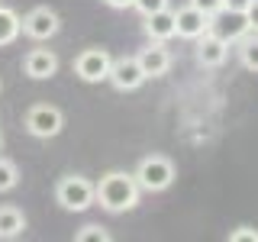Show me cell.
Returning <instances> with one entry per match:
<instances>
[{"label":"cell","instance_id":"9a60e30c","mask_svg":"<svg viewBox=\"0 0 258 242\" xmlns=\"http://www.w3.org/2000/svg\"><path fill=\"white\" fill-rule=\"evenodd\" d=\"M23 32V20L13 7H0V45H13Z\"/></svg>","mask_w":258,"mask_h":242},{"label":"cell","instance_id":"ba28073f","mask_svg":"<svg viewBox=\"0 0 258 242\" xmlns=\"http://www.w3.org/2000/svg\"><path fill=\"white\" fill-rule=\"evenodd\" d=\"M194 42H197L194 55H197L200 68H220V65L229 58V42H226L223 36H216L213 29H207L204 36H197Z\"/></svg>","mask_w":258,"mask_h":242},{"label":"cell","instance_id":"ac0fdd59","mask_svg":"<svg viewBox=\"0 0 258 242\" xmlns=\"http://www.w3.org/2000/svg\"><path fill=\"white\" fill-rule=\"evenodd\" d=\"M75 242H110V232L100 223H87L75 232Z\"/></svg>","mask_w":258,"mask_h":242},{"label":"cell","instance_id":"cb8c5ba5","mask_svg":"<svg viewBox=\"0 0 258 242\" xmlns=\"http://www.w3.org/2000/svg\"><path fill=\"white\" fill-rule=\"evenodd\" d=\"M107 7H113V10H129L133 7V0H103Z\"/></svg>","mask_w":258,"mask_h":242},{"label":"cell","instance_id":"4fadbf2b","mask_svg":"<svg viewBox=\"0 0 258 242\" xmlns=\"http://www.w3.org/2000/svg\"><path fill=\"white\" fill-rule=\"evenodd\" d=\"M145 36L152 39V42H168V39H174V10H155V13H145V23H142Z\"/></svg>","mask_w":258,"mask_h":242},{"label":"cell","instance_id":"d4e9b609","mask_svg":"<svg viewBox=\"0 0 258 242\" xmlns=\"http://www.w3.org/2000/svg\"><path fill=\"white\" fill-rule=\"evenodd\" d=\"M0 149H4V133H0Z\"/></svg>","mask_w":258,"mask_h":242},{"label":"cell","instance_id":"277c9868","mask_svg":"<svg viewBox=\"0 0 258 242\" xmlns=\"http://www.w3.org/2000/svg\"><path fill=\"white\" fill-rule=\"evenodd\" d=\"M23 126H26V133L36 136V139H55L64 129V113L55 107V103H36V107L26 110Z\"/></svg>","mask_w":258,"mask_h":242},{"label":"cell","instance_id":"8992f818","mask_svg":"<svg viewBox=\"0 0 258 242\" xmlns=\"http://www.w3.org/2000/svg\"><path fill=\"white\" fill-rule=\"evenodd\" d=\"M107 81L116 87V91L129 94V91H139V87H142L149 78H145V71H142V65H139V58H136V55H123V58H113Z\"/></svg>","mask_w":258,"mask_h":242},{"label":"cell","instance_id":"7a4b0ae2","mask_svg":"<svg viewBox=\"0 0 258 242\" xmlns=\"http://www.w3.org/2000/svg\"><path fill=\"white\" fill-rule=\"evenodd\" d=\"M133 174H136V184H139L142 191L161 194V191H168L174 184L177 168H174V161L168 158V155H158V152H155V155H145Z\"/></svg>","mask_w":258,"mask_h":242},{"label":"cell","instance_id":"7402d4cb","mask_svg":"<svg viewBox=\"0 0 258 242\" xmlns=\"http://www.w3.org/2000/svg\"><path fill=\"white\" fill-rule=\"evenodd\" d=\"M245 20H248V32H258V0H252V7L245 10Z\"/></svg>","mask_w":258,"mask_h":242},{"label":"cell","instance_id":"e0dca14e","mask_svg":"<svg viewBox=\"0 0 258 242\" xmlns=\"http://www.w3.org/2000/svg\"><path fill=\"white\" fill-rule=\"evenodd\" d=\"M16 184H20V168H16V161L0 155V194L13 191Z\"/></svg>","mask_w":258,"mask_h":242},{"label":"cell","instance_id":"5b68a950","mask_svg":"<svg viewBox=\"0 0 258 242\" xmlns=\"http://www.w3.org/2000/svg\"><path fill=\"white\" fill-rule=\"evenodd\" d=\"M110 65H113V58H110L107 48H84L75 58V75L84 84H100L110 75Z\"/></svg>","mask_w":258,"mask_h":242},{"label":"cell","instance_id":"2e32d148","mask_svg":"<svg viewBox=\"0 0 258 242\" xmlns=\"http://www.w3.org/2000/svg\"><path fill=\"white\" fill-rule=\"evenodd\" d=\"M239 62L245 71H255L258 75V32H245L239 39Z\"/></svg>","mask_w":258,"mask_h":242},{"label":"cell","instance_id":"6da1fadb","mask_svg":"<svg viewBox=\"0 0 258 242\" xmlns=\"http://www.w3.org/2000/svg\"><path fill=\"white\" fill-rule=\"evenodd\" d=\"M142 188L136 184V174L129 171H107L94 184V204H100L107 213H126L139 204Z\"/></svg>","mask_w":258,"mask_h":242},{"label":"cell","instance_id":"44dd1931","mask_svg":"<svg viewBox=\"0 0 258 242\" xmlns=\"http://www.w3.org/2000/svg\"><path fill=\"white\" fill-rule=\"evenodd\" d=\"M190 7H197V10L207 13V16H216L223 10V0H190Z\"/></svg>","mask_w":258,"mask_h":242},{"label":"cell","instance_id":"5bb4252c","mask_svg":"<svg viewBox=\"0 0 258 242\" xmlns=\"http://www.w3.org/2000/svg\"><path fill=\"white\" fill-rule=\"evenodd\" d=\"M26 232V213L13 204L0 207V239H20Z\"/></svg>","mask_w":258,"mask_h":242},{"label":"cell","instance_id":"9c48e42d","mask_svg":"<svg viewBox=\"0 0 258 242\" xmlns=\"http://www.w3.org/2000/svg\"><path fill=\"white\" fill-rule=\"evenodd\" d=\"M23 75L32 81H48L58 75V55L52 48H29L23 55Z\"/></svg>","mask_w":258,"mask_h":242},{"label":"cell","instance_id":"30bf717a","mask_svg":"<svg viewBox=\"0 0 258 242\" xmlns=\"http://www.w3.org/2000/svg\"><path fill=\"white\" fill-rule=\"evenodd\" d=\"M136 58H139V65H142L145 78H161V75H168L171 65H174V55L165 48V42H152V39H149V45H145Z\"/></svg>","mask_w":258,"mask_h":242},{"label":"cell","instance_id":"8fae6325","mask_svg":"<svg viewBox=\"0 0 258 242\" xmlns=\"http://www.w3.org/2000/svg\"><path fill=\"white\" fill-rule=\"evenodd\" d=\"M210 29V16L207 13H200L197 7H181V10H174V36H181V39H197V36H204V32Z\"/></svg>","mask_w":258,"mask_h":242},{"label":"cell","instance_id":"484cf974","mask_svg":"<svg viewBox=\"0 0 258 242\" xmlns=\"http://www.w3.org/2000/svg\"><path fill=\"white\" fill-rule=\"evenodd\" d=\"M0 91H4V81H0Z\"/></svg>","mask_w":258,"mask_h":242},{"label":"cell","instance_id":"d6986e66","mask_svg":"<svg viewBox=\"0 0 258 242\" xmlns=\"http://www.w3.org/2000/svg\"><path fill=\"white\" fill-rule=\"evenodd\" d=\"M229 242H258V229L255 226H239L229 232Z\"/></svg>","mask_w":258,"mask_h":242},{"label":"cell","instance_id":"7c38bea8","mask_svg":"<svg viewBox=\"0 0 258 242\" xmlns=\"http://www.w3.org/2000/svg\"><path fill=\"white\" fill-rule=\"evenodd\" d=\"M210 29L216 36H223L226 42H239L248 32V20H245V13H236V10H226L223 7L216 16H210Z\"/></svg>","mask_w":258,"mask_h":242},{"label":"cell","instance_id":"603a6c76","mask_svg":"<svg viewBox=\"0 0 258 242\" xmlns=\"http://www.w3.org/2000/svg\"><path fill=\"white\" fill-rule=\"evenodd\" d=\"M226 10H236V13H245L248 7H252V0H223Z\"/></svg>","mask_w":258,"mask_h":242},{"label":"cell","instance_id":"ffe728a7","mask_svg":"<svg viewBox=\"0 0 258 242\" xmlns=\"http://www.w3.org/2000/svg\"><path fill=\"white\" fill-rule=\"evenodd\" d=\"M133 7H136V10H139V13L145 16V13L165 10V7H168V0H133Z\"/></svg>","mask_w":258,"mask_h":242},{"label":"cell","instance_id":"52a82bcc","mask_svg":"<svg viewBox=\"0 0 258 242\" xmlns=\"http://www.w3.org/2000/svg\"><path fill=\"white\" fill-rule=\"evenodd\" d=\"M61 29V16L52 10V7H32V10L23 16V36H29L32 42H45L55 32Z\"/></svg>","mask_w":258,"mask_h":242},{"label":"cell","instance_id":"3957f363","mask_svg":"<svg viewBox=\"0 0 258 242\" xmlns=\"http://www.w3.org/2000/svg\"><path fill=\"white\" fill-rule=\"evenodd\" d=\"M55 200L68 213H84L87 207H94V181L84 174H64L55 184Z\"/></svg>","mask_w":258,"mask_h":242}]
</instances>
